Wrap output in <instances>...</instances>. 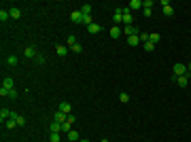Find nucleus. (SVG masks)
Wrapping results in <instances>:
<instances>
[{
  "mask_svg": "<svg viewBox=\"0 0 191 142\" xmlns=\"http://www.w3.org/2000/svg\"><path fill=\"white\" fill-rule=\"evenodd\" d=\"M121 13H123V24H125V26H132V21H134L132 11H130L128 7H121Z\"/></svg>",
  "mask_w": 191,
  "mask_h": 142,
  "instance_id": "nucleus-1",
  "label": "nucleus"
},
{
  "mask_svg": "<svg viewBox=\"0 0 191 142\" xmlns=\"http://www.w3.org/2000/svg\"><path fill=\"white\" fill-rule=\"evenodd\" d=\"M172 72H174V79L176 76H185L187 74V64H174V70Z\"/></svg>",
  "mask_w": 191,
  "mask_h": 142,
  "instance_id": "nucleus-2",
  "label": "nucleus"
},
{
  "mask_svg": "<svg viewBox=\"0 0 191 142\" xmlns=\"http://www.w3.org/2000/svg\"><path fill=\"white\" fill-rule=\"evenodd\" d=\"M161 7H163V15H166V17H172V15H174V9L170 7L168 0H161Z\"/></svg>",
  "mask_w": 191,
  "mask_h": 142,
  "instance_id": "nucleus-3",
  "label": "nucleus"
},
{
  "mask_svg": "<svg viewBox=\"0 0 191 142\" xmlns=\"http://www.w3.org/2000/svg\"><path fill=\"white\" fill-rule=\"evenodd\" d=\"M70 19H72V24H83V13L81 11H72L70 13Z\"/></svg>",
  "mask_w": 191,
  "mask_h": 142,
  "instance_id": "nucleus-4",
  "label": "nucleus"
},
{
  "mask_svg": "<svg viewBox=\"0 0 191 142\" xmlns=\"http://www.w3.org/2000/svg\"><path fill=\"white\" fill-rule=\"evenodd\" d=\"M123 32H125L128 38H130V36H138V28H136V26H125Z\"/></svg>",
  "mask_w": 191,
  "mask_h": 142,
  "instance_id": "nucleus-5",
  "label": "nucleus"
},
{
  "mask_svg": "<svg viewBox=\"0 0 191 142\" xmlns=\"http://www.w3.org/2000/svg\"><path fill=\"white\" fill-rule=\"evenodd\" d=\"M2 89H15V81L11 79V76H5V81H2Z\"/></svg>",
  "mask_w": 191,
  "mask_h": 142,
  "instance_id": "nucleus-6",
  "label": "nucleus"
},
{
  "mask_svg": "<svg viewBox=\"0 0 191 142\" xmlns=\"http://www.w3.org/2000/svg\"><path fill=\"white\" fill-rule=\"evenodd\" d=\"M113 21H115V24H123V13H121V7H117V9H115Z\"/></svg>",
  "mask_w": 191,
  "mask_h": 142,
  "instance_id": "nucleus-7",
  "label": "nucleus"
},
{
  "mask_svg": "<svg viewBox=\"0 0 191 142\" xmlns=\"http://www.w3.org/2000/svg\"><path fill=\"white\" fill-rule=\"evenodd\" d=\"M9 119H11V110H9V108H2V110H0V121L7 123Z\"/></svg>",
  "mask_w": 191,
  "mask_h": 142,
  "instance_id": "nucleus-8",
  "label": "nucleus"
},
{
  "mask_svg": "<svg viewBox=\"0 0 191 142\" xmlns=\"http://www.w3.org/2000/svg\"><path fill=\"white\" fill-rule=\"evenodd\" d=\"M55 53H57L60 57H66V55H68V47H64V45H57V47H55Z\"/></svg>",
  "mask_w": 191,
  "mask_h": 142,
  "instance_id": "nucleus-9",
  "label": "nucleus"
},
{
  "mask_svg": "<svg viewBox=\"0 0 191 142\" xmlns=\"http://www.w3.org/2000/svg\"><path fill=\"white\" fill-rule=\"evenodd\" d=\"M60 110L66 112V115H70V112H72V104H70V102H62V104H60Z\"/></svg>",
  "mask_w": 191,
  "mask_h": 142,
  "instance_id": "nucleus-10",
  "label": "nucleus"
},
{
  "mask_svg": "<svg viewBox=\"0 0 191 142\" xmlns=\"http://www.w3.org/2000/svg\"><path fill=\"white\" fill-rule=\"evenodd\" d=\"M66 119H68V115H66V112L55 110V121H57V123H66Z\"/></svg>",
  "mask_w": 191,
  "mask_h": 142,
  "instance_id": "nucleus-11",
  "label": "nucleus"
},
{
  "mask_svg": "<svg viewBox=\"0 0 191 142\" xmlns=\"http://www.w3.org/2000/svg\"><path fill=\"white\" fill-rule=\"evenodd\" d=\"M9 13H11V19H19V17H21V11H19L17 7H11Z\"/></svg>",
  "mask_w": 191,
  "mask_h": 142,
  "instance_id": "nucleus-12",
  "label": "nucleus"
},
{
  "mask_svg": "<svg viewBox=\"0 0 191 142\" xmlns=\"http://www.w3.org/2000/svg\"><path fill=\"white\" fill-rule=\"evenodd\" d=\"M187 83H189V76L185 74V76H176V85L178 87H187Z\"/></svg>",
  "mask_w": 191,
  "mask_h": 142,
  "instance_id": "nucleus-13",
  "label": "nucleus"
},
{
  "mask_svg": "<svg viewBox=\"0 0 191 142\" xmlns=\"http://www.w3.org/2000/svg\"><path fill=\"white\" fill-rule=\"evenodd\" d=\"M49 129H51V134H60V131H62V123H57V121H53V123L49 125Z\"/></svg>",
  "mask_w": 191,
  "mask_h": 142,
  "instance_id": "nucleus-14",
  "label": "nucleus"
},
{
  "mask_svg": "<svg viewBox=\"0 0 191 142\" xmlns=\"http://www.w3.org/2000/svg\"><path fill=\"white\" fill-rule=\"evenodd\" d=\"M68 140H70V142H79V140H81V136H79V131H74V129H70V131H68Z\"/></svg>",
  "mask_w": 191,
  "mask_h": 142,
  "instance_id": "nucleus-15",
  "label": "nucleus"
},
{
  "mask_svg": "<svg viewBox=\"0 0 191 142\" xmlns=\"http://www.w3.org/2000/svg\"><path fill=\"white\" fill-rule=\"evenodd\" d=\"M140 7H142V2H140V0H132V2L128 5V9H130V11H138Z\"/></svg>",
  "mask_w": 191,
  "mask_h": 142,
  "instance_id": "nucleus-16",
  "label": "nucleus"
},
{
  "mask_svg": "<svg viewBox=\"0 0 191 142\" xmlns=\"http://www.w3.org/2000/svg\"><path fill=\"white\" fill-rule=\"evenodd\" d=\"M87 30H89V34H98L102 28H100V24H91V26H87Z\"/></svg>",
  "mask_w": 191,
  "mask_h": 142,
  "instance_id": "nucleus-17",
  "label": "nucleus"
},
{
  "mask_svg": "<svg viewBox=\"0 0 191 142\" xmlns=\"http://www.w3.org/2000/svg\"><path fill=\"white\" fill-rule=\"evenodd\" d=\"M119 36H121V28H119V26L111 28V38H119Z\"/></svg>",
  "mask_w": 191,
  "mask_h": 142,
  "instance_id": "nucleus-18",
  "label": "nucleus"
},
{
  "mask_svg": "<svg viewBox=\"0 0 191 142\" xmlns=\"http://www.w3.org/2000/svg\"><path fill=\"white\" fill-rule=\"evenodd\" d=\"M24 55H26V57H36L38 53H36V49H34V47H26V53H24Z\"/></svg>",
  "mask_w": 191,
  "mask_h": 142,
  "instance_id": "nucleus-19",
  "label": "nucleus"
},
{
  "mask_svg": "<svg viewBox=\"0 0 191 142\" xmlns=\"http://www.w3.org/2000/svg\"><path fill=\"white\" fill-rule=\"evenodd\" d=\"M138 43H140V36H130V38H128V45H130V47H136Z\"/></svg>",
  "mask_w": 191,
  "mask_h": 142,
  "instance_id": "nucleus-20",
  "label": "nucleus"
},
{
  "mask_svg": "<svg viewBox=\"0 0 191 142\" xmlns=\"http://www.w3.org/2000/svg\"><path fill=\"white\" fill-rule=\"evenodd\" d=\"M0 19H2V21H9V19H11V13L2 9V11H0Z\"/></svg>",
  "mask_w": 191,
  "mask_h": 142,
  "instance_id": "nucleus-21",
  "label": "nucleus"
},
{
  "mask_svg": "<svg viewBox=\"0 0 191 142\" xmlns=\"http://www.w3.org/2000/svg\"><path fill=\"white\" fill-rule=\"evenodd\" d=\"M81 13L83 15H91V5H83L81 7Z\"/></svg>",
  "mask_w": 191,
  "mask_h": 142,
  "instance_id": "nucleus-22",
  "label": "nucleus"
},
{
  "mask_svg": "<svg viewBox=\"0 0 191 142\" xmlns=\"http://www.w3.org/2000/svg\"><path fill=\"white\" fill-rule=\"evenodd\" d=\"M149 43H153V45H157V43H159V34H157V32H153V34L149 36Z\"/></svg>",
  "mask_w": 191,
  "mask_h": 142,
  "instance_id": "nucleus-23",
  "label": "nucleus"
},
{
  "mask_svg": "<svg viewBox=\"0 0 191 142\" xmlns=\"http://www.w3.org/2000/svg\"><path fill=\"white\" fill-rule=\"evenodd\" d=\"M7 64L9 66H17V55H9L7 57Z\"/></svg>",
  "mask_w": 191,
  "mask_h": 142,
  "instance_id": "nucleus-24",
  "label": "nucleus"
},
{
  "mask_svg": "<svg viewBox=\"0 0 191 142\" xmlns=\"http://www.w3.org/2000/svg\"><path fill=\"white\" fill-rule=\"evenodd\" d=\"M5 125H7V129H15V127H17V123H15V119H9V121H7Z\"/></svg>",
  "mask_w": 191,
  "mask_h": 142,
  "instance_id": "nucleus-25",
  "label": "nucleus"
},
{
  "mask_svg": "<svg viewBox=\"0 0 191 142\" xmlns=\"http://www.w3.org/2000/svg\"><path fill=\"white\" fill-rule=\"evenodd\" d=\"M119 100H121V102L125 104V102H130V95H128L125 91H121V93H119Z\"/></svg>",
  "mask_w": 191,
  "mask_h": 142,
  "instance_id": "nucleus-26",
  "label": "nucleus"
},
{
  "mask_svg": "<svg viewBox=\"0 0 191 142\" xmlns=\"http://www.w3.org/2000/svg\"><path fill=\"white\" fill-rule=\"evenodd\" d=\"M60 134H49V142H60Z\"/></svg>",
  "mask_w": 191,
  "mask_h": 142,
  "instance_id": "nucleus-27",
  "label": "nucleus"
},
{
  "mask_svg": "<svg viewBox=\"0 0 191 142\" xmlns=\"http://www.w3.org/2000/svg\"><path fill=\"white\" fill-rule=\"evenodd\" d=\"M138 36H140V43H149V36H151V34L142 32V34H138Z\"/></svg>",
  "mask_w": 191,
  "mask_h": 142,
  "instance_id": "nucleus-28",
  "label": "nucleus"
},
{
  "mask_svg": "<svg viewBox=\"0 0 191 142\" xmlns=\"http://www.w3.org/2000/svg\"><path fill=\"white\" fill-rule=\"evenodd\" d=\"M70 49H72V51H74V53H81V51H83V47H81V45H79V43H74V45H72V47H70Z\"/></svg>",
  "mask_w": 191,
  "mask_h": 142,
  "instance_id": "nucleus-29",
  "label": "nucleus"
},
{
  "mask_svg": "<svg viewBox=\"0 0 191 142\" xmlns=\"http://www.w3.org/2000/svg\"><path fill=\"white\" fill-rule=\"evenodd\" d=\"M153 49H155L153 43H144V51H153Z\"/></svg>",
  "mask_w": 191,
  "mask_h": 142,
  "instance_id": "nucleus-30",
  "label": "nucleus"
},
{
  "mask_svg": "<svg viewBox=\"0 0 191 142\" xmlns=\"http://www.w3.org/2000/svg\"><path fill=\"white\" fill-rule=\"evenodd\" d=\"M34 60H36V64H38V66H40V64H45V55H36Z\"/></svg>",
  "mask_w": 191,
  "mask_h": 142,
  "instance_id": "nucleus-31",
  "label": "nucleus"
},
{
  "mask_svg": "<svg viewBox=\"0 0 191 142\" xmlns=\"http://www.w3.org/2000/svg\"><path fill=\"white\" fill-rule=\"evenodd\" d=\"M0 98H9V89H2V87H0Z\"/></svg>",
  "mask_w": 191,
  "mask_h": 142,
  "instance_id": "nucleus-32",
  "label": "nucleus"
},
{
  "mask_svg": "<svg viewBox=\"0 0 191 142\" xmlns=\"http://www.w3.org/2000/svg\"><path fill=\"white\" fill-rule=\"evenodd\" d=\"M66 40H68V47H72V45H74V43H76V38H74V36H68V38H66Z\"/></svg>",
  "mask_w": 191,
  "mask_h": 142,
  "instance_id": "nucleus-33",
  "label": "nucleus"
},
{
  "mask_svg": "<svg viewBox=\"0 0 191 142\" xmlns=\"http://www.w3.org/2000/svg\"><path fill=\"white\" fill-rule=\"evenodd\" d=\"M17 95H19V93H17V89H11V91H9V98H13V100H15Z\"/></svg>",
  "mask_w": 191,
  "mask_h": 142,
  "instance_id": "nucleus-34",
  "label": "nucleus"
},
{
  "mask_svg": "<svg viewBox=\"0 0 191 142\" xmlns=\"http://www.w3.org/2000/svg\"><path fill=\"white\" fill-rule=\"evenodd\" d=\"M142 7H144V9H151V7H153V2H151V0H144Z\"/></svg>",
  "mask_w": 191,
  "mask_h": 142,
  "instance_id": "nucleus-35",
  "label": "nucleus"
},
{
  "mask_svg": "<svg viewBox=\"0 0 191 142\" xmlns=\"http://www.w3.org/2000/svg\"><path fill=\"white\" fill-rule=\"evenodd\" d=\"M191 74V64H187V76Z\"/></svg>",
  "mask_w": 191,
  "mask_h": 142,
  "instance_id": "nucleus-36",
  "label": "nucleus"
},
{
  "mask_svg": "<svg viewBox=\"0 0 191 142\" xmlns=\"http://www.w3.org/2000/svg\"><path fill=\"white\" fill-rule=\"evenodd\" d=\"M100 142H108V140H106V138H104V140H100Z\"/></svg>",
  "mask_w": 191,
  "mask_h": 142,
  "instance_id": "nucleus-37",
  "label": "nucleus"
},
{
  "mask_svg": "<svg viewBox=\"0 0 191 142\" xmlns=\"http://www.w3.org/2000/svg\"><path fill=\"white\" fill-rule=\"evenodd\" d=\"M79 142H89V140H79Z\"/></svg>",
  "mask_w": 191,
  "mask_h": 142,
  "instance_id": "nucleus-38",
  "label": "nucleus"
}]
</instances>
